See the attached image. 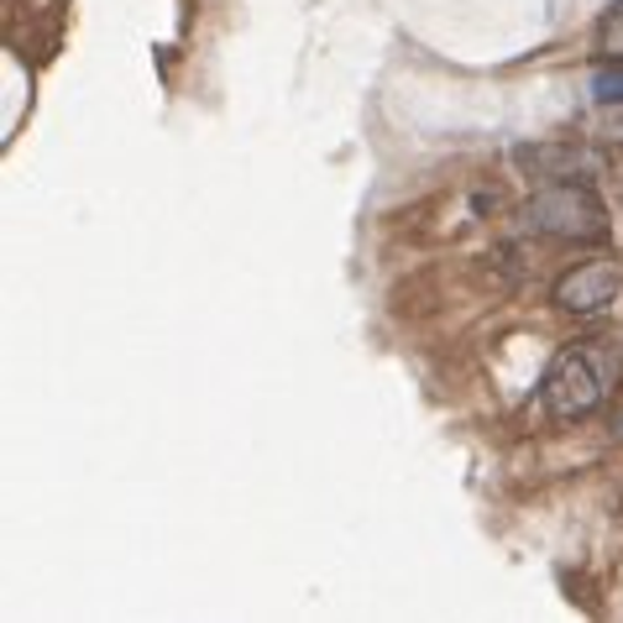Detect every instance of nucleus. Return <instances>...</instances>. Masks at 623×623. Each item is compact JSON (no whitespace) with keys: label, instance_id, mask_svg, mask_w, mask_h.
<instances>
[{"label":"nucleus","instance_id":"obj_1","mask_svg":"<svg viewBox=\"0 0 623 623\" xmlns=\"http://www.w3.org/2000/svg\"><path fill=\"white\" fill-rule=\"evenodd\" d=\"M619 383H623L619 351H613L608 341H576V346H566V351L551 361L540 399H545V408H551L555 419H581V414H592Z\"/></svg>","mask_w":623,"mask_h":623},{"label":"nucleus","instance_id":"obj_2","mask_svg":"<svg viewBox=\"0 0 623 623\" xmlns=\"http://www.w3.org/2000/svg\"><path fill=\"white\" fill-rule=\"evenodd\" d=\"M524 226L555 241H602L608 236V210L587 184L576 178H551L545 189H534L524 205Z\"/></svg>","mask_w":623,"mask_h":623},{"label":"nucleus","instance_id":"obj_3","mask_svg":"<svg viewBox=\"0 0 623 623\" xmlns=\"http://www.w3.org/2000/svg\"><path fill=\"white\" fill-rule=\"evenodd\" d=\"M619 288H623V273L613 263H581L555 284V304L572 314H598L619 299Z\"/></svg>","mask_w":623,"mask_h":623},{"label":"nucleus","instance_id":"obj_4","mask_svg":"<svg viewBox=\"0 0 623 623\" xmlns=\"http://www.w3.org/2000/svg\"><path fill=\"white\" fill-rule=\"evenodd\" d=\"M581 131H587V142L623 147V100H592V111L581 116Z\"/></svg>","mask_w":623,"mask_h":623},{"label":"nucleus","instance_id":"obj_5","mask_svg":"<svg viewBox=\"0 0 623 623\" xmlns=\"http://www.w3.org/2000/svg\"><path fill=\"white\" fill-rule=\"evenodd\" d=\"M598 53L608 64H623V0H613L608 16L598 22Z\"/></svg>","mask_w":623,"mask_h":623},{"label":"nucleus","instance_id":"obj_6","mask_svg":"<svg viewBox=\"0 0 623 623\" xmlns=\"http://www.w3.org/2000/svg\"><path fill=\"white\" fill-rule=\"evenodd\" d=\"M592 100H623V64H602L592 73Z\"/></svg>","mask_w":623,"mask_h":623}]
</instances>
